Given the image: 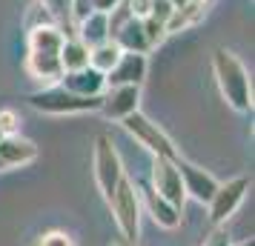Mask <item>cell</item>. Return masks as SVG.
I'll return each instance as SVG.
<instances>
[{
    "label": "cell",
    "instance_id": "6da1fadb",
    "mask_svg": "<svg viewBox=\"0 0 255 246\" xmlns=\"http://www.w3.org/2000/svg\"><path fill=\"white\" fill-rule=\"evenodd\" d=\"M212 72H215V83H218L224 100L235 112H250L253 109V81H250L247 66L238 60V55H232L230 49H215Z\"/></svg>",
    "mask_w": 255,
    "mask_h": 246
},
{
    "label": "cell",
    "instance_id": "7a4b0ae2",
    "mask_svg": "<svg viewBox=\"0 0 255 246\" xmlns=\"http://www.w3.org/2000/svg\"><path fill=\"white\" fill-rule=\"evenodd\" d=\"M109 209L115 215V223H118V229H121L124 244L138 246V238H140V192L127 175L121 177L115 195L109 200Z\"/></svg>",
    "mask_w": 255,
    "mask_h": 246
},
{
    "label": "cell",
    "instance_id": "3957f363",
    "mask_svg": "<svg viewBox=\"0 0 255 246\" xmlns=\"http://www.w3.org/2000/svg\"><path fill=\"white\" fill-rule=\"evenodd\" d=\"M29 106L43 115H86L101 109V97H81V94L66 92L60 83L46 86L40 92L29 94Z\"/></svg>",
    "mask_w": 255,
    "mask_h": 246
},
{
    "label": "cell",
    "instance_id": "277c9868",
    "mask_svg": "<svg viewBox=\"0 0 255 246\" xmlns=\"http://www.w3.org/2000/svg\"><path fill=\"white\" fill-rule=\"evenodd\" d=\"M121 126L127 129V135L138 143V146H143L146 152H152V158L178 161V149H175L172 138H169V135H166L158 123H152V120L143 115L140 109L124 117V120H121Z\"/></svg>",
    "mask_w": 255,
    "mask_h": 246
},
{
    "label": "cell",
    "instance_id": "5b68a950",
    "mask_svg": "<svg viewBox=\"0 0 255 246\" xmlns=\"http://www.w3.org/2000/svg\"><path fill=\"white\" fill-rule=\"evenodd\" d=\"M92 169H95V183L101 189L104 200L109 203L118 183H121V177H124V164H121V155H118L115 143L109 141L106 135H98V141H95Z\"/></svg>",
    "mask_w": 255,
    "mask_h": 246
},
{
    "label": "cell",
    "instance_id": "8992f818",
    "mask_svg": "<svg viewBox=\"0 0 255 246\" xmlns=\"http://www.w3.org/2000/svg\"><path fill=\"white\" fill-rule=\"evenodd\" d=\"M247 192H250V177H244V175L232 177L227 183H218L215 195H212L209 203H207L209 223H212V226H224V223L238 212V206H241L244 198H247Z\"/></svg>",
    "mask_w": 255,
    "mask_h": 246
},
{
    "label": "cell",
    "instance_id": "52a82bcc",
    "mask_svg": "<svg viewBox=\"0 0 255 246\" xmlns=\"http://www.w3.org/2000/svg\"><path fill=\"white\" fill-rule=\"evenodd\" d=\"M152 189L163 200H169L175 209L184 212L186 192H184V180H181V172H178L175 161H166V158H155L152 161Z\"/></svg>",
    "mask_w": 255,
    "mask_h": 246
},
{
    "label": "cell",
    "instance_id": "ba28073f",
    "mask_svg": "<svg viewBox=\"0 0 255 246\" xmlns=\"http://www.w3.org/2000/svg\"><path fill=\"white\" fill-rule=\"evenodd\" d=\"M175 166H178V172H181L186 198H195L198 203H209V198H212V195H215V189H218V180L209 175L207 169L189 164V161H184V158H178Z\"/></svg>",
    "mask_w": 255,
    "mask_h": 246
},
{
    "label": "cell",
    "instance_id": "9c48e42d",
    "mask_svg": "<svg viewBox=\"0 0 255 246\" xmlns=\"http://www.w3.org/2000/svg\"><path fill=\"white\" fill-rule=\"evenodd\" d=\"M140 86H109V92L101 94V109L109 120H124L127 115L138 112Z\"/></svg>",
    "mask_w": 255,
    "mask_h": 246
},
{
    "label": "cell",
    "instance_id": "30bf717a",
    "mask_svg": "<svg viewBox=\"0 0 255 246\" xmlns=\"http://www.w3.org/2000/svg\"><path fill=\"white\" fill-rule=\"evenodd\" d=\"M146 66H149L146 55L124 52L115 66L106 72V89L109 86H140L143 78H146Z\"/></svg>",
    "mask_w": 255,
    "mask_h": 246
},
{
    "label": "cell",
    "instance_id": "8fae6325",
    "mask_svg": "<svg viewBox=\"0 0 255 246\" xmlns=\"http://www.w3.org/2000/svg\"><path fill=\"white\" fill-rule=\"evenodd\" d=\"M60 86L72 94H81V97H101L106 92V75H101L92 66L75 69V72H63Z\"/></svg>",
    "mask_w": 255,
    "mask_h": 246
},
{
    "label": "cell",
    "instance_id": "7c38bea8",
    "mask_svg": "<svg viewBox=\"0 0 255 246\" xmlns=\"http://www.w3.org/2000/svg\"><path fill=\"white\" fill-rule=\"evenodd\" d=\"M37 146L29 138L20 135H6L0 138V166L3 169H12V166H29L37 161Z\"/></svg>",
    "mask_w": 255,
    "mask_h": 246
},
{
    "label": "cell",
    "instance_id": "4fadbf2b",
    "mask_svg": "<svg viewBox=\"0 0 255 246\" xmlns=\"http://www.w3.org/2000/svg\"><path fill=\"white\" fill-rule=\"evenodd\" d=\"M26 72L37 83H60V78H63L60 55H52V52H29L26 55Z\"/></svg>",
    "mask_w": 255,
    "mask_h": 246
},
{
    "label": "cell",
    "instance_id": "5bb4252c",
    "mask_svg": "<svg viewBox=\"0 0 255 246\" xmlns=\"http://www.w3.org/2000/svg\"><path fill=\"white\" fill-rule=\"evenodd\" d=\"M140 195H143V206L149 212V218L158 223L161 229H178V226H181V209H175L169 200H163L152 186L140 189Z\"/></svg>",
    "mask_w": 255,
    "mask_h": 246
},
{
    "label": "cell",
    "instance_id": "9a60e30c",
    "mask_svg": "<svg viewBox=\"0 0 255 246\" xmlns=\"http://www.w3.org/2000/svg\"><path fill=\"white\" fill-rule=\"evenodd\" d=\"M75 37L83 40L89 49L101 46V43H106V40H112V37H109V20H106V12H92L86 20H81V23L75 26Z\"/></svg>",
    "mask_w": 255,
    "mask_h": 246
},
{
    "label": "cell",
    "instance_id": "2e32d148",
    "mask_svg": "<svg viewBox=\"0 0 255 246\" xmlns=\"http://www.w3.org/2000/svg\"><path fill=\"white\" fill-rule=\"evenodd\" d=\"M112 40L118 43L121 52H135V55H146V52H152L149 43H146V37H143V26H140L138 17H129Z\"/></svg>",
    "mask_w": 255,
    "mask_h": 246
},
{
    "label": "cell",
    "instance_id": "e0dca14e",
    "mask_svg": "<svg viewBox=\"0 0 255 246\" xmlns=\"http://www.w3.org/2000/svg\"><path fill=\"white\" fill-rule=\"evenodd\" d=\"M63 32L58 26H37V29H29V52H52V55H60V46H63Z\"/></svg>",
    "mask_w": 255,
    "mask_h": 246
},
{
    "label": "cell",
    "instance_id": "ac0fdd59",
    "mask_svg": "<svg viewBox=\"0 0 255 246\" xmlns=\"http://www.w3.org/2000/svg\"><path fill=\"white\" fill-rule=\"evenodd\" d=\"M204 12H207V6L204 3H186V6H181V9H172V14H169V20H166V35H178V32H186L189 26H195L201 17H204Z\"/></svg>",
    "mask_w": 255,
    "mask_h": 246
},
{
    "label": "cell",
    "instance_id": "d6986e66",
    "mask_svg": "<svg viewBox=\"0 0 255 246\" xmlns=\"http://www.w3.org/2000/svg\"><path fill=\"white\" fill-rule=\"evenodd\" d=\"M60 66H63V72L86 69L89 66V46L78 37H66L60 46Z\"/></svg>",
    "mask_w": 255,
    "mask_h": 246
},
{
    "label": "cell",
    "instance_id": "ffe728a7",
    "mask_svg": "<svg viewBox=\"0 0 255 246\" xmlns=\"http://www.w3.org/2000/svg\"><path fill=\"white\" fill-rule=\"evenodd\" d=\"M121 55H124V52L118 49L115 40H106V43H101V46L89 49V66H92V69H98L101 75H106V72L118 63V58H121Z\"/></svg>",
    "mask_w": 255,
    "mask_h": 246
},
{
    "label": "cell",
    "instance_id": "44dd1931",
    "mask_svg": "<svg viewBox=\"0 0 255 246\" xmlns=\"http://www.w3.org/2000/svg\"><path fill=\"white\" fill-rule=\"evenodd\" d=\"M23 26H26V32H29V29H37V26H58V23H55L52 12H49L40 0H32V3H29V9H26Z\"/></svg>",
    "mask_w": 255,
    "mask_h": 246
},
{
    "label": "cell",
    "instance_id": "7402d4cb",
    "mask_svg": "<svg viewBox=\"0 0 255 246\" xmlns=\"http://www.w3.org/2000/svg\"><path fill=\"white\" fill-rule=\"evenodd\" d=\"M140 26H143V37H146L149 49L161 46L163 40H166V26H163L161 20H155V17H143Z\"/></svg>",
    "mask_w": 255,
    "mask_h": 246
},
{
    "label": "cell",
    "instance_id": "603a6c76",
    "mask_svg": "<svg viewBox=\"0 0 255 246\" xmlns=\"http://www.w3.org/2000/svg\"><path fill=\"white\" fill-rule=\"evenodd\" d=\"M40 3H43L49 12H52V17H55V23H58L60 32H63V26H66V23L75 29V23H72V14H69V0H40Z\"/></svg>",
    "mask_w": 255,
    "mask_h": 246
},
{
    "label": "cell",
    "instance_id": "cb8c5ba5",
    "mask_svg": "<svg viewBox=\"0 0 255 246\" xmlns=\"http://www.w3.org/2000/svg\"><path fill=\"white\" fill-rule=\"evenodd\" d=\"M35 246H78V244H75V238H72L69 232H63V229H49V232H43L35 241Z\"/></svg>",
    "mask_w": 255,
    "mask_h": 246
},
{
    "label": "cell",
    "instance_id": "d4e9b609",
    "mask_svg": "<svg viewBox=\"0 0 255 246\" xmlns=\"http://www.w3.org/2000/svg\"><path fill=\"white\" fill-rule=\"evenodd\" d=\"M92 0H69V14H72V23L78 26L81 20H86L92 14Z\"/></svg>",
    "mask_w": 255,
    "mask_h": 246
},
{
    "label": "cell",
    "instance_id": "484cf974",
    "mask_svg": "<svg viewBox=\"0 0 255 246\" xmlns=\"http://www.w3.org/2000/svg\"><path fill=\"white\" fill-rule=\"evenodd\" d=\"M17 126H20V117L14 109H0V132L3 135H17Z\"/></svg>",
    "mask_w": 255,
    "mask_h": 246
},
{
    "label": "cell",
    "instance_id": "4316f807",
    "mask_svg": "<svg viewBox=\"0 0 255 246\" xmlns=\"http://www.w3.org/2000/svg\"><path fill=\"white\" fill-rule=\"evenodd\" d=\"M172 3L169 0H152V12H149V17H155V20H161V23H166L169 20V14H172Z\"/></svg>",
    "mask_w": 255,
    "mask_h": 246
},
{
    "label": "cell",
    "instance_id": "83f0119b",
    "mask_svg": "<svg viewBox=\"0 0 255 246\" xmlns=\"http://www.w3.org/2000/svg\"><path fill=\"white\" fill-rule=\"evenodd\" d=\"M204 246H232V241H230V232H227L224 226H215V229L209 232V238L204 241Z\"/></svg>",
    "mask_w": 255,
    "mask_h": 246
},
{
    "label": "cell",
    "instance_id": "f1b7e54d",
    "mask_svg": "<svg viewBox=\"0 0 255 246\" xmlns=\"http://www.w3.org/2000/svg\"><path fill=\"white\" fill-rule=\"evenodd\" d=\"M127 6L132 12V17H138V20L149 17V12H152V0H127Z\"/></svg>",
    "mask_w": 255,
    "mask_h": 246
},
{
    "label": "cell",
    "instance_id": "f546056e",
    "mask_svg": "<svg viewBox=\"0 0 255 246\" xmlns=\"http://www.w3.org/2000/svg\"><path fill=\"white\" fill-rule=\"evenodd\" d=\"M121 0H92V9L95 12H112Z\"/></svg>",
    "mask_w": 255,
    "mask_h": 246
},
{
    "label": "cell",
    "instance_id": "4dcf8cb0",
    "mask_svg": "<svg viewBox=\"0 0 255 246\" xmlns=\"http://www.w3.org/2000/svg\"><path fill=\"white\" fill-rule=\"evenodd\" d=\"M169 3H172L175 9H181V6H186V3H189V0H169Z\"/></svg>",
    "mask_w": 255,
    "mask_h": 246
},
{
    "label": "cell",
    "instance_id": "1f68e13d",
    "mask_svg": "<svg viewBox=\"0 0 255 246\" xmlns=\"http://www.w3.org/2000/svg\"><path fill=\"white\" fill-rule=\"evenodd\" d=\"M232 246H253V238L250 241H241V244H232Z\"/></svg>",
    "mask_w": 255,
    "mask_h": 246
},
{
    "label": "cell",
    "instance_id": "d6a6232c",
    "mask_svg": "<svg viewBox=\"0 0 255 246\" xmlns=\"http://www.w3.org/2000/svg\"><path fill=\"white\" fill-rule=\"evenodd\" d=\"M189 3H204V6H207L209 0H189Z\"/></svg>",
    "mask_w": 255,
    "mask_h": 246
},
{
    "label": "cell",
    "instance_id": "836d02e7",
    "mask_svg": "<svg viewBox=\"0 0 255 246\" xmlns=\"http://www.w3.org/2000/svg\"><path fill=\"white\" fill-rule=\"evenodd\" d=\"M0 138H6V135H3V132H0Z\"/></svg>",
    "mask_w": 255,
    "mask_h": 246
},
{
    "label": "cell",
    "instance_id": "e575fe53",
    "mask_svg": "<svg viewBox=\"0 0 255 246\" xmlns=\"http://www.w3.org/2000/svg\"><path fill=\"white\" fill-rule=\"evenodd\" d=\"M127 246H129V244H127Z\"/></svg>",
    "mask_w": 255,
    "mask_h": 246
}]
</instances>
